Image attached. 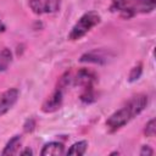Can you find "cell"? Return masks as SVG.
Here are the masks:
<instances>
[{
  "label": "cell",
  "instance_id": "9a60e30c",
  "mask_svg": "<svg viewBox=\"0 0 156 156\" xmlns=\"http://www.w3.org/2000/svg\"><path fill=\"white\" fill-rule=\"evenodd\" d=\"M146 136H154L156 133V122L155 119H150L147 122V124L145 126V130H144Z\"/></svg>",
  "mask_w": 156,
  "mask_h": 156
},
{
  "label": "cell",
  "instance_id": "d6986e66",
  "mask_svg": "<svg viewBox=\"0 0 156 156\" xmlns=\"http://www.w3.org/2000/svg\"><path fill=\"white\" fill-rule=\"evenodd\" d=\"M5 30V26H4V23L0 21V33H2Z\"/></svg>",
  "mask_w": 156,
  "mask_h": 156
},
{
  "label": "cell",
  "instance_id": "8fae6325",
  "mask_svg": "<svg viewBox=\"0 0 156 156\" xmlns=\"http://www.w3.org/2000/svg\"><path fill=\"white\" fill-rule=\"evenodd\" d=\"M60 9V0H44V12H56Z\"/></svg>",
  "mask_w": 156,
  "mask_h": 156
},
{
  "label": "cell",
  "instance_id": "3957f363",
  "mask_svg": "<svg viewBox=\"0 0 156 156\" xmlns=\"http://www.w3.org/2000/svg\"><path fill=\"white\" fill-rule=\"evenodd\" d=\"M18 90L16 88H11L2 94H0V117L5 115L17 101L18 99Z\"/></svg>",
  "mask_w": 156,
  "mask_h": 156
},
{
  "label": "cell",
  "instance_id": "52a82bcc",
  "mask_svg": "<svg viewBox=\"0 0 156 156\" xmlns=\"http://www.w3.org/2000/svg\"><path fill=\"white\" fill-rule=\"evenodd\" d=\"M21 141H22L21 135L12 136L9 140V143L6 144V146H5L4 151H2V155H13V154H16L17 150L20 149V146H21Z\"/></svg>",
  "mask_w": 156,
  "mask_h": 156
},
{
  "label": "cell",
  "instance_id": "ba28073f",
  "mask_svg": "<svg viewBox=\"0 0 156 156\" xmlns=\"http://www.w3.org/2000/svg\"><path fill=\"white\" fill-rule=\"evenodd\" d=\"M12 61V54L9 49H2L0 51V72H4L7 69L9 65Z\"/></svg>",
  "mask_w": 156,
  "mask_h": 156
},
{
  "label": "cell",
  "instance_id": "5b68a950",
  "mask_svg": "<svg viewBox=\"0 0 156 156\" xmlns=\"http://www.w3.org/2000/svg\"><path fill=\"white\" fill-rule=\"evenodd\" d=\"M94 80H95L94 72H91L87 68H83L77 73V76L74 78V84L76 85H82V87L85 88V87H91Z\"/></svg>",
  "mask_w": 156,
  "mask_h": 156
},
{
  "label": "cell",
  "instance_id": "e0dca14e",
  "mask_svg": "<svg viewBox=\"0 0 156 156\" xmlns=\"http://www.w3.org/2000/svg\"><path fill=\"white\" fill-rule=\"evenodd\" d=\"M154 154V150L150 147V146H147V145H145V146H143L141 147V151H140V155L141 156H150V155H152Z\"/></svg>",
  "mask_w": 156,
  "mask_h": 156
},
{
  "label": "cell",
  "instance_id": "ac0fdd59",
  "mask_svg": "<svg viewBox=\"0 0 156 156\" xmlns=\"http://www.w3.org/2000/svg\"><path fill=\"white\" fill-rule=\"evenodd\" d=\"M21 155H23V156H24V155H33V151H32L30 149H26L23 152H21Z\"/></svg>",
  "mask_w": 156,
  "mask_h": 156
},
{
  "label": "cell",
  "instance_id": "2e32d148",
  "mask_svg": "<svg viewBox=\"0 0 156 156\" xmlns=\"http://www.w3.org/2000/svg\"><path fill=\"white\" fill-rule=\"evenodd\" d=\"M34 128H35V121H34L33 118L27 119V121H26V123H24V126H23L24 132H26V133H30V132H33V130H34Z\"/></svg>",
  "mask_w": 156,
  "mask_h": 156
},
{
  "label": "cell",
  "instance_id": "4fadbf2b",
  "mask_svg": "<svg viewBox=\"0 0 156 156\" xmlns=\"http://www.w3.org/2000/svg\"><path fill=\"white\" fill-rule=\"evenodd\" d=\"M29 7L37 15H40L44 12V4L40 0H29Z\"/></svg>",
  "mask_w": 156,
  "mask_h": 156
},
{
  "label": "cell",
  "instance_id": "277c9868",
  "mask_svg": "<svg viewBox=\"0 0 156 156\" xmlns=\"http://www.w3.org/2000/svg\"><path fill=\"white\" fill-rule=\"evenodd\" d=\"M61 104H62V90L57 88V90H55L52 95L43 104L41 110L44 112H54L61 106Z\"/></svg>",
  "mask_w": 156,
  "mask_h": 156
},
{
  "label": "cell",
  "instance_id": "8992f818",
  "mask_svg": "<svg viewBox=\"0 0 156 156\" xmlns=\"http://www.w3.org/2000/svg\"><path fill=\"white\" fill-rule=\"evenodd\" d=\"M63 150H65V147L61 143L51 141V143H48L44 145L40 154L43 156H60L63 154Z\"/></svg>",
  "mask_w": 156,
  "mask_h": 156
},
{
  "label": "cell",
  "instance_id": "6da1fadb",
  "mask_svg": "<svg viewBox=\"0 0 156 156\" xmlns=\"http://www.w3.org/2000/svg\"><path fill=\"white\" fill-rule=\"evenodd\" d=\"M147 105V96L144 94H138L133 96L129 102L123 106L121 110L116 111L110 116V118L106 121V126L111 132L117 130L118 128L127 124L133 117L139 115Z\"/></svg>",
  "mask_w": 156,
  "mask_h": 156
},
{
  "label": "cell",
  "instance_id": "30bf717a",
  "mask_svg": "<svg viewBox=\"0 0 156 156\" xmlns=\"http://www.w3.org/2000/svg\"><path fill=\"white\" fill-rule=\"evenodd\" d=\"M87 146H88V143L85 140H82V141H78V143H74L69 150L67 151L68 155H76V156H80L85 152L87 150Z\"/></svg>",
  "mask_w": 156,
  "mask_h": 156
},
{
  "label": "cell",
  "instance_id": "7c38bea8",
  "mask_svg": "<svg viewBox=\"0 0 156 156\" xmlns=\"http://www.w3.org/2000/svg\"><path fill=\"white\" fill-rule=\"evenodd\" d=\"M80 99L84 102H93L95 100V93L93 90V87H85L84 93L80 95Z\"/></svg>",
  "mask_w": 156,
  "mask_h": 156
},
{
  "label": "cell",
  "instance_id": "5bb4252c",
  "mask_svg": "<svg viewBox=\"0 0 156 156\" xmlns=\"http://www.w3.org/2000/svg\"><path fill=\"white\" fill-rule=\"evenodd\" d=\"M141 72H143V68H141V65L139 63L138 66H135V67L132 68V71H130V73H129L128 80H129V82H135V80L139 79V77L141 76Z\"/></svg>",
  "mask_w": 156,
  "mask_h": 156
},
{
  "label": "cell",
  "instance_id": "9c48e42d",
  "mask_svg": "<svg viewBox=\"0 0 156 156\" xmlns=\"http://www.w3.org/2000/svg\"><path fill=\"white\" fill-rule=\"evenodd\" d=\"M82 62H93V63H105V57L96 51H91L88 54H84L80 57Z\"/></svg>",
  "mask_w": 156,
  "mask_h": 156
},
{
  "label": "cell",
  "instance_id": "7a4b0ae2",
  "mask_svg": "<svg viewBox=\"0 0 156 156\" xmlns=\"http://www.w3.org/2000/svg\"><path fill=\"white\" fill-rule=\"evenodd\" d=\"M100 22V16L96 13V12H88V13H84L79 20L78 22L73 26L68 38L71 40H77V39H80L83 35H85L94 26H96L98 23Z\"/></svg>",
  "mask_w": 156,
  "mask_h": 156
}]
</instances>
